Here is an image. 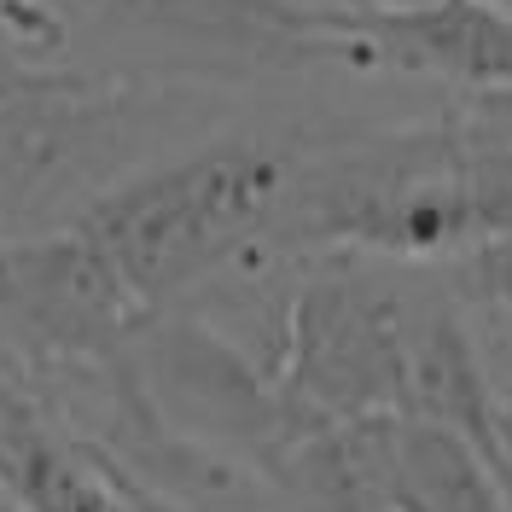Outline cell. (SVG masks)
I'll list each match as a JSON object with an SVG mask.
<instances>
[{"label":"cell","mask_w":512,"mask_h":512,"mask_svg":"<svg viewBox=\"0 0 512 512\" xmlns=\"http://www.w3.org/2000/svg\"><path fill=\"white\" fill-rule=\"evenodd\" d=\"M512 233V146L460 111L419 128L297 140V169L268 256L355 251L454 262Z\"/></svg>","instance_id":"1"},{"label":"cell","mask_w":512,"mask_h":512,"mask_svg":"<svg viewBox=\"0 0 512 512\" xmlns=\"http://www.w3.org/2000/svg\"><path fill=\"white\" fill-rule=\"evenodd\" d=\"M291 169L297 140L222 134L111 181L70 222L111 256L146 315H169L181 297L268 256Z\"/></svg>","instance_id":"2"},{"label":"cell","mask_w":512,"mask_h":512,"mask_svg":"<svg viewBox=\"0 0 512 512\" xmlns=\"http://www.w3.org/2000/svg\"><path fill=\"white\" fill-rule=\"evenodd\" d=\"M419 303L425 297L402 291L379 256H315V268L291 286L274 344V384L286 408L303 425L402 414Z\"/></svg>","instance_id":"3"},{"label":"cell","mask_w":512,"mask_h":512,"mask_svg":"<svg viewBox=\"0 0 512 512\" xmlns=\"http://www.w3.org/2000/svg\"><path fill=\"white\" fill-rule=\"evenodd\" d=\"M163 105L169 99L146 82L59 70L0 47V222L105 192Z\"/></svg>","instance_id":"4"},{"label":"cell","mask_w":512,"mask_h":512,"mask_svg":"<svg viewBox=\"0 0 512 512\" xmlns=\"http://www.w3.org/2000/svg\"><path fill=\"white\" fill-rule=\"evenodd\" d=\"M70 24H123L239 64L326 59L315 0H0V47H12L6 35H47L59 47Z\"/></svg>","instance_id":"5"},{"label":"cell","mask_w":512,"mask_h":512,"mask_svg":"<svg viewBox=\"0 0 512 512\" xmlns=\"http://www.w3.org/2000/svg\"><path fill=\"white\" fill-rule=\"evenodd\" d=\"M315 30L326 59L431 76L466 94L512 88V12L495 0H414L367 12L315 6Z\"/></svg>","instance_id":"6"},{"label":"cell","mask_w":512,"mask_h":512,"mask_svg":"<svg viewBox=\"0 0 512 512\" xmlns=\"http://www.w3.org/2000/svg\"><path fill=\"white\" fill-rule=\"evenodd\" d=\"M390 495L396 512H512V489L495 478V466L425 419H396Z\"/></svg>","instance_id":"7"},{"label":"cell","mask_w":512,"mask_h":512,"mask_svg":"<svg viewBox=\"0 0 512 512\" xmlns=\"http://www.w3.org/2000/svg\"><path fill=\"white\" fill-rule=\"evenodd\" d=\"M460 117L483 134H495L501 146H512V88H483V94H466Z\"/></svg>","instance_id":"8"},{"label":"cell","mask_w":512,"mask_h":512,"mask_svg":"<svg viewBox=\"0 0 512 512\" xmlns=\"http://www.w3.org/2000/svg\"><path fill=\"white\" fill-rule=\"evenodd\" d=\"M315 6H338V12H367V6H414V0H315Z\"/></svg>","instance_id":"9"},{"label":"cell","mask_w":512,"mask_h":512,"mask_svg":"<svg viewBox=\"0 0 512 512\" xmlns=\"http://www.w3.org/2000/svg\"><path fill=\"white\" fill-rule=\"evenodd\" d=\"M495 6H507V12H512V0H495Z\"/></svg>","instance_id":"10"}]
</instances>
